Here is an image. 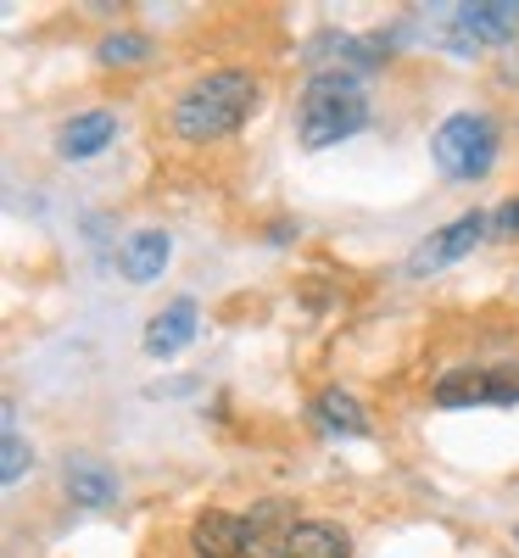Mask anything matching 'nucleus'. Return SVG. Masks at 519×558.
<instances>
[{
	"label": "nucleus",
	"mask_w": 519,
	"mask_h": 558,
	"mask_svg": "<svg viewBox=\"0 0 519 558\" xmlns=\"http://www.w3.org/2000/svg\"><path fill=\"white\" fill-rule=\"evenodd\" d=\"M257 96L263 84L252 68H213L173 101V134L184 146H218V140L241 134V123L257 112Z\"/></svg>",
	"instance_id": "obj_1"
},
{
	"label": "nucleus",
	"mask_w": 519,
	"mask_h": 558,
	"mask_svg": "<svg viewBox=\"0 0 519 558\" xmlns=\"http://www.w3.org/2000/svg\"><path fill=\"white\" fill-rule=\"evenodd\" d=\"M369 129V89L358 73H341V68H318L302 96H297V140L302 151H329L341 140L363 134Z\"/></svg>",
	"instance_id": "obj_2"
},
{
	"label": "nucleus",
	"mask_w": 519,
	"mask_h": 558,
	"mask_svg": "<svg viewBox=\"0 0 519 558\" xmlns=\"http://www.w3.org/2000/svg\"><path fill=\"white\" fill-rule=\"evenodd\" d=\"M497 146H503V134L492 112H452L431 134V162L447 179H486L497 162Z\"/></svg>",
	"instance_id": "obj_3"
},
{
	"label": "nucleus",
	"mask_w": 519,
	"mask_h": 558,
	"mask_svg": "<svg viewBox=\"0 0 519 558\" xmlns=\"http://www.w3.org/2000/svg\"><path fill=\"white\" fill-rule=\"evenodd\" d=\"M436 408H519V363H458L431 386Z\"/></svg>",
	"instance_id": "obj_4"
},
{
	"label": "nucleus",
	"mask_w": 519,
	"mask_h": 558,
	"mask_svg": "<svg viewBox=\"0 0 519 558\" xmlns=\"http://www.w3.org/2000/svg\"><path fill=\"white\" fill-rule=\"evenodd\" d=\"M519 34V0H463L442 17V45L452 57H475L481 45H508Z\"/></svg>",
	"instance_id": "obj_5"
},
{
	"label": "nucleus",
	"mask_w": 519,
	"mask_h": 558,
	"mask_svg": "<svg viewBox=\"0 0 519 558\" xmlns=\"http://www.w3.org/2000/svg\"><path fill=\"white\" fill-rule=\"evenodd\" d=\"M486 235H492V213H481V207H475V213H458L452 223H442V229H436L431 241H419V246H413L408 274H413V279H424V274H436V268H452L458 257L475 252Z\"/></svg>",
	"instance_id": "obj_6"
},
{
	"label": "nucleus",
	"mask_w": 519,
	"mask_h": 558,
	"mask_svg": "<svg viewBox=\"0 0 519 558\" xmlns=\"http://www.w3.org/2000/svg\"><path fill=\"white\" fill-rule=\"evenodd\" d=\"M62 492H68V502H79V508H112V502L123 497V481H118V470H112L107 458L73 452V458L62 463Z\"/></svg>",
	"instance_id": "obj_7"
},
{
	"label": "nucleus",
	"mask_w": 519,
	"mask_h": 558,
	"mask_svg": "<svg viewBox=\"0 0 519 558\" xmlns=\"http://www.w3.org/2000/svg\"><path fill=\"white\" fill-rule=\"evenodd\" d=\"M297 525H302V520H297V508H291L286 497L252 502V514H246V558H286Z\"/></svg>",
	"instance_id": "obj_8"
},
{
	"label": "nucleus",
	"mask_w": 519,
	"mask_h": 558,
	"mask_svg": "<svg viewBox=\"0 0 519 558\" xmlns=\"http://www.w3.org/2000/svg\"><path fill=\"white\" fill-rule=\"evenodd\" d=\"M112 140H118V118H112L107 107L73 112V118L57 129V157H62V162H89V157H101Z\"/></svg>",
	"instance_id": "obj_9"
},
{
	"label": "nucleus",
	"mask_w": 519,
	"mask_h": 558,
	"mask_svg": "<svg viewBox=\"0 0 519 558\" xmlns=\"http://www.w3.org/2000/svg\"><path fill=\"white\" fill-rule=\"evenodd\" d=\"M191 553L196 558H246V514L207 508L191 520Z\"/></svg>",
	"instance_id": "obj_10"
},
{
	"label": "nucleus",
	"mask_w": 519,
	"mask_h": 558,
	"mask_svg": "<svg viewBox=\"0 0 519 558\" xmlns=\"http://www.w3.org/2000/svg\"><path fill=\"white\" fill-rule=\"evenodd\" d=\"M168 257H173L168 229H134V235L118 246V268H123L129 286H152V279H162Z\"/></svg>",
	"instance_id": "obj_11"
},
{
	"label": "nucleus",
	"mask_w": 519,
	"mask_h": 558,
	"mask_svg": "<svg viewBox=\"0 0 519 558\" xmlns=\"http://www.w3.org/2000/svg\"><path fill=\"white\" fill-rule=\"evenodd\" d=\"M191 341H196V302H191V296L168 302V307L146 324V352H152V357H179Z\"/></svg>",
	"instance_id": "obj_12"
},
{
	"label": "nucleus",
	"mask_w": 519,
	"mask_h": 558,
	"mask_svg": "<svg viewBox=\"0 0 519 558\" xmlns=\"http://www.w3.org/2000/svg\"><path fill=\"white\" fill-rule=\"evenodd\" d=\"M313 425L329 430V436H369V408H363L352 391L329 386V391L313 397Z\"/></svg>",
	"instance_id": "obj_13"
},
{
	"label": "nucleus",
	"mask_w": 519,
	"mask_h": 558,
	"mask_svg": "<svg viewBox=\"0 0 519 558\" xmlns=\"http://www.w3.org/2000/svg\"><path fill=\"white\" fill-rule=\"evenodd\" d=\"M286 558H352V536L329 520H302L291 531V547Z\"/></svg>",
	"instance_id": "obj_14"
},
{
	"label": "nucleus",
	"mask_w": 519,
	"mask_h": 558,
	"mask_svg": "<svg viewBox=\"0 0 519 558\" xmlns=\"http://www.w3.org/2000/svg\"><path fill=\"white\" fill-rule=\"evenodd\" d=\"M96 57L107 62V68H140L152 57V39L146 34H107L101 45H96Z\"/></svg>",
	"instance_id": "obj_15"
},
{
	"label": "nucleus",
	"mask_w": 519,
	"mask_h": 558,
	"mask_svg": "<svg viewBox=\"0 0 519 558\" xmlns=\"http://www.w3.org/2000/svg\"><path fill=\"white\" fill-rule=\"evenodd\" d=\"M0 458H7V463H0V481L17 486V481H23V470L34 463V447L17 436V425H7V447H0Z\"/></svg>",
	"instance_id": "obj_16"
},
{
	"label": "nucleus",
	"mask_w": 519,
	"mask_h": 558,
	"mask_svg": "<svg viewBox=\"0 0 519 558\" xmlns=\"http://www.w3.org/2000/svg\"><path fill=\"white\" fill-rule=\"evenodd\" d=\"M492 235H497V241H519V196H508V202L492 213Z\"/></svg>",
	"instance_id": "obj_17"
},
{
	"label": "nucleus",
	"mask_w": 519,
	"mask_h": 558,
	"mask_svg": "<svg viewBox=\"0 0 519 558\" xmlns=\"http://www.w3.org/2000/svg\"><path fill=\"white\" fill-rule=\"evenodd\" d=\"M191 391H202V380L191 375V380H157V386H146V397L157 402V397H191Z\"/></svg>",
	"instance_id": "obj_18"
},
{
	"label": "nucleus",
	"mask_w": 519,
	"mask_h": 558,
	"mask_svg": "<svg viewBox=\"0 0 519 558\" xmlns=\"http://www.w3.org/2000/svg\"><path fill=\"white\" fill-rule=\"evenodd\" d=\"M514 547H519V525H514Z\"/></svg>",
	"instance_id": "obj_19"
}]
</instances>
